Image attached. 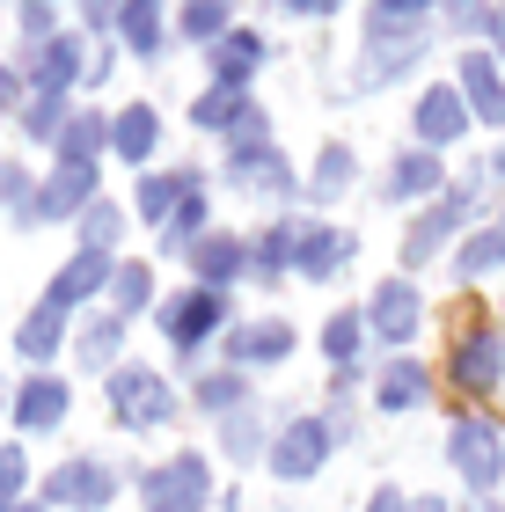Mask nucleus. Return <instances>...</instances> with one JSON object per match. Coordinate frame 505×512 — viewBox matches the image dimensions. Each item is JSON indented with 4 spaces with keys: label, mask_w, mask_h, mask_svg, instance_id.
<instances>
[{
    "label": "nucleus",
    "mask_w": 505,
    "mask_h": 512,
    "mask_svg": "<svg viewBox=\"0 0 505 512\" xmlns=\"http://www.w3.org/2000/svg\"><path fill=\"white\" fill-rule=\"evenodd\" d=\"M162 337H169V352H183V359H198L205 344H213L220 330H227V293H205V286H183V293H169L162 308Z\"/></svg>",
    "instance_id": "1"
},
{
    "label": "nucleus",
    "mask_w": 505,
    "mask_h": 512,
    "mask_svg": "<svg viewBox=\"0 0 505 512\" xmlns=\"http://www.w3.org/2000/svg\"><path fill=\"white\" fill-rule=\"evenodd\" d=\"M110 417H118L125 432H154L176 417V388L169 374H154V366H118L110 374Z\"/></svg>",
    "instance_id": "2"
},
{
    "label": "nucleus",
    "mask_w": 505,
    "mask_h": 512,
    "mask_svg": "<svg viewBox=\"0 0 505 512\" xmlns=\"http://www.w3.org/2000/svg\"><path fill=\"white\" fill-rule=\"evenodd\" d=\"M140 491H147V512H205L213 469H205V454H176V461H162V469L140 476Z\"/></svg>",
    "instance_id": "3"
},
{
    "label": "nucleus",
    "mask_w": 505,
    "mask_h": 512,
    "mask_svg": "<svg viewBox=\"0 0 505 512\" xmlns=\"http://www.w3.org/2000/svg\"><path fill=\"white\" fill-rule=\"evenodd\" d=\"M447 461L462 469L469 491H491V483L505 476V432L491 425V417H462V425L447 432Z\"/></svg>",
    "instance_id": "4"
},
{
    "label": "nucleus",
    "mask_w": 505,
    "mask_h": 512,
    "mask_svg": "<svg viewBox=\"0 0 505 512\" xmlns=\"http://www.w3.org/2000/svg\"><path fill=\"white\" fill-rule=\"evenodd\" d=\"M330 447H337L330 417H286V432L271 439V476H286V483H308V476H323Z\"/></svg>",
    "instance_id": "5"
},
{
    "label": "nucleus",
    "mask_w": 505,
    "mask_h": 512,
    "mask_svg": "<svg viewBox=\"0 0 505 512\" xmlns=\"http://www.w3.org/2000/svg\"><path fill=\"white\" fill-rule=\"evenodd\" d=\"M110 498H118V469H103V461H59L52 476H44V505L59 512H103Z\"/></svg>",
    "instance_id": "6"
},
{
    "label": "nucleus",
    "mask_w": 505,
    "mask_h": 512,
    "mask_svg": "<svg viewBox=\"0 0 505 512\" xmlns=\"http://www.w3.org/2000/svg\"><path fill=\"white\" fill-rule=\"evenodd\" d=\"M469 205H476V183H469V191H462V183H454L447 198H432L425 213L410 220V235H403V271L432 264V256L447 249V235H454V227H462V213H469Z\"/></svg>",
    "instance_id": "7"
},
{
    "label": "nucleus",
    "mask_w": 505,
    "mask_h": 512,
    "mask_svg": "<svg viewBox=\"0 0 505 512\" xmlns=\"http://www.w3.org/2000/svg\"><path fill=\"white\" fill-rule=\"evenodd\" d=\"M191 125L198 132H227V147H235V139H271L264 110L249 103L242 88H205V96L191 103Z\"/></svg>",
    "instance_id": "8"
},
{
    "label": "nucleus",
    "mask_w": 505,
    "mask_h": 512,
    "mask_svg": "<svg viewBox=\"0 0 505 512\" xmlns=\"http://www.w3.org/2000/svg\"><path fill=\"white\" fill-rule=\"evenodd\" d=\"M227 176H235V191H264V198L293 191V161L271 147V139H235V147H227Z\"/></svg>",
    "instance_id": "9"
},
{
    "label": "nucleus",
    "mask_w": 505,
    "mask_h": 512,
    "mask_svg": "<svg viewBox=\"0 0 505 512\" xmlns=\"http://www.w3.org/2000/svg\"><path fill=\"white\" fill-rule=\"evenodd\" d=\"M22 81H30V96H66L74 81H88V52L74 30H59L52 44H37L30 66H22Z\"/></svg>",
    "instance_id": "10"
},
{
    "label": "nucleus",
    "mask_w": 505,
    "mask_h": 512,
    "mask_svg": "<svg viewBox=\"0 0 505 512\" xmlns=\"http://www.w3.org/2000/svg\"><path fill=\"white\" fill-rule=\"evenodd\" d=\"M418 322H425V300H418L410 278H388V286L374 293V308H366V330H374L388 352H403V344L418 337Z\"/></svg>",
    "instance_id": "11"
},
{
    "label": "nucleus",
    "mask_w": 505,
    "mask_h": 512,
    "mask_svg": "<svg viewBox=\"0 0 505 512\" xmlns=\"http://www.w3.org/2000/svg\"><path fill=\"white\" fill-rule=\"evenodd\" d=\"M447 374H454V388H462V395H491L498 374H505V337H498V330H469V337H454Z\"/></svg>",
    "instance_id": "12"
},
{
    "label": "nucleus",
    "mask_w": 505,
    "mask_h": 512,
    "mask_svg": "<svg viewBox=\"0 0 505 512\" xmlns=\"http://www.w3.org/2000/svg\"><path fill=\"white\" fill-rule=\"evenodd\" d=\"M352 235L344 227H323V220H293V271L301 278H337L344 264H352Z\"/></svg>",
    "instance_id": "13"
},
{
    "label": "nucleus",
    "mask_w": 505,
    "mask_h": 512,
    "mask_svg": "<svg viewBox=\"0 0 505 512\" xmlns=\"http://www.w3.org/2000/svg\"><path fill=\"white\" fill-rule=\"evenodd\" d=\"M96 198H103L96 191V169H66V161H59V169L37 183V213L30 220H81Z\"/></svg>",
    "instance_id": "14"
},
{
    "label": "nucleus",
    "mask_w": 505,
    "mask_h": 512,
    "mask_svg": "<svg viewBox=\"0 0 505 512\" xmlns=\"http://www.w3.org/2000/svg\"><path fill=\"white\" fill-rule=\"evenodd\" d=\"M110 271H118V264H110L103 249H74V256L59 264V278H52V293H44V300H52L59 315H74L88 293H110Z\"/></svg>",
    "instance_id": "15"
},
{
    "label": "nucleus",
    "mask_w": 505,
    "mask_h": 512,
    "mask_svg": "<svg viewBox=\"0 0 505 512\" xmlns=\"http://www.w3.org/2000/svg\"><path fill=\"white\" fill-rule=\"evenodd\" d=\"M293 352V322H279V315H264V322H242V330H227V366H279Z\"/></svg>",
    "instance_id": "16"
},
{
    "label": "nucleus",
    "mask_w": 505,
    "mask_h": 512,
    "mask_svg": "<svg viewBox=\"0 0 505 512\" xmlns=\"http://www.w3.org/2000/svg\"><path fill=\"white\" fill-rule=\"evenodd\" d=\"M410 125H418V147H425V154H440L447 139H462V132H469L462 88H425V96H418V118H410Z\"/></svg>",
    "instance_id": "17"
},
{
    "label": "nucleus",
    "mask_w": 505,
    "mask_h": 512,
    "mask_svg": "<svg viewBox=\"0 0 505 512\" xmlns=\"http://www.w3.org/2000/svg\"><path fill=\"white\" fill-rule=\"evenodd\" d=\"M462 103H469V118H484V125H505V74L491 66V52H462Z\"/></svg>",
    "instance_id": "18"
},
{
    "label": "nucleus",
    "mask_w": 505,
    "mask_h": 512,
    "mask_svg": "<svg viewBox=\"0 0 505 512\" xmlns=\"http://www.w3.org/2000/svg\"><path fill=\"white\" fill-rule=\"evenodd\" d=\"M66 403H74V395H66V381L30 374V381L15 388V425H22V432H52V425H66Z\"/></svg>",
    "instance_id": "19"
},
{
    "label": "nucleus",
    "mask_w": 505,
    "mask_h": 512,
    "mask_svg": "<svg viewBox=\"0 0 505 512\" xmlns=\"http://www.w3.org/2000/svg\"><path fill=\"white\" fill-rule=\"evenodd\" d=\"M191 271H198L205 293H227V286L249 271V242H235V235H205V242L191 249Z\"/></svg>",
    "instance_id": "20"
},
{
    "label": "nucleus",
    "mask_w": 505,
    "mask_h": 512,
    "mask_svg": "<svg viewBox=\"0 0 505 512\" xmlns=\"http://www.w3.org/2000/svg\"><path fill=\"white\" fill-rule=\"evenodd\" d=\"M264 66V37L257 30H227L220 44H213V88H249V74Z\"/></svg>",
    "instance_id": "21"
},
{
    "label": "nucleus",
    "mask_w": 505,
    "mask_h": 512,
    "mask_svg": "<svg viewBox=\"0 0 505 512\" xmlns=\"http://www.w3.org/2000/svg\"><path fill=\"white\" fill-rule=\"evenodd\" d=\"M425 395H432V374H425V366L410 359V352H403V359H388V366H381V381H374V403H381V410H396V417H403V410H418Z\"/></svg>",
    "instance_id": "22"
},
{
    "label": "nucleus",
    "mask_w": 505,
    "mask_h": 512,
    "mask_svg": "<svg viewBox=\"0 0 505 512\" xmlns=\"http://www.w3.org/2000/svg\"><path fill=\"white\" fill-rule=\"evenodd\" d=\"M191 191H205V176H198V169L140 176V220H154V227H169V220H176V205L191 198Z\"/></svg>",
    "instance_id": "23"
},
{
    "label": "nucleus",
    "mask_w": 505,
    "mask_h": 512,
    "mask_svg": "<svg viewBox=\"0 0 505 512\" xmlns=\"http://www.w3.org/2000/svg\"><path fill=\"white\" fill-rule=\"evenodd\" d=\"M388 198H447V169H440V154H425V147L396 154V169H388Z\"/></svg>",
    "instance_id": "24"
},
{
    "label": "nucleus",
    "mask_w": 505,
    "mask_h": 512,
    "mask_svg": "<svg viewBox=\"0 0 505 512\" xmlns=\"http://www.w3.org/2000/svg\"><path fill=\"white\" fill-rule=\"evenodd\" d=\"M103 147H110V118H103V110H74L66 132H59V161H66V169H96Z\"/></svg>",
    "instance_id": "25"
},
{
    "label": "nucleus",
    "mask_w": 505,
    "mask_h": 512,
    "mask_svg": "<svg viewBox=\"0 0 505 512\" xmlns=\"http://www.w3.org/2000/svg\"><path fill=\"white\" fill-rule=\"evenodd\" d=\"M118 352H125V315H88L74 330V359L88 366V374H110Z\"/></svg>",
    "instance_id": "26"
},
{
    "label": "nucleus",
    "mask_w": 505,
    "mask_h": 512,
    "mask_svg": "<svg viewBox=\"0 0 505 512\" xmlns=\"http://www.w3.org/2000/svg\"><path fill=\"white\" fill-rule=\"evenodd\" d=\"M15 352L30 359V366H44L52 352H66V315L52 308V300H37V308L22 315V330H15Z\"/></svg>",
    "instance_id": "27"
},
{
    "label": "nucleus",
    "mask_w": 505,
    "mask_h": 512,
    "mask_svg": "<svg viewBox=\"0 0 505 512\" xmlns=\"http://www.w3.org/2000/svg\"><path fill=\"white\" fill-rule=\"evenodd\" d=\"M154 139H162V118H154L147 103H132V110H118V118H110V154L132 161V169L154 154Z\"/></svg>",
    "instance_id": "28"
},
{
    "label": "nucleus",
    "mask_w": 505,
    "mask_h": 512,
    "mask_svg": "<svg viewBox=\"0 0 505 512\" xmlns=\"http://www.w3.org/2000/svg\"><path fill=\"white\" fill-rule=\"evenodd\" d=\"M118 44L140 52V59L162 52V0H125V8H118Z\"/></svg>",
    "instance_id": "29"
},
{
    "label": "nucleus",
    "mask_w": 505,
    "mask_h": 512,
    "mask_svg": "<svg viewBox=\"0 0 505 512\" xmlns=\"http://www.w3.org/2000/svg\"><path fill=\"white\" fill-rule=\"evenodd\" d=\"M191 403H198V410H213L220 425H227L235 410H249V381L235 374V366H220V374H198V381H191Z\"/></svg>",
    "instance_id": "30"
},
{
    "label": "nucleus",
    "mask_w": 505,
    "mask_h": 512,
    "mask_svg": "<svg viewBox=\"0 0 505 512\" xmlns=\"http://www.w3.org/2000/svg\"><path fill=\"white\" fill-rule=\"evenodd\" d=\"M352 176H359V161H352V147H337V139H330V147L315 154L308 198H315V205H330V198H344V191H352Z\"/></svg>",
    "instance_id": "31"
},
{
    "label": "nucleus",
    "mask_w": 505,
    "mask_h": 512,
    "mask_svg": "<svg viewBox=\"0 0 505 512\" xmlns=\"http://www.w3.org/2000/svg\"><path fill=\"white\" fill-rule=\"evenodd\" d=\"M279 271H293V220L264 227V235L249 242V278H257V286H271Z\"/></svg>",
    "instance_id": "32"
},
{
    "label": "nucleus",
    "mask_w": 505,
    "mask_h": 512,
    "mask_svg": "<svg viewBox=\"0 0 505 512\" xmlns=\"http://www.w3.org/2000/svg\"><path fill=\"white\" fill-rule=\"evenodd\" d=\"M66 118H74V110H66V96H30L15 110V125H22V139H37V147H59V132H66Z\"/></svg>",
    "instance_id": "33"
},
{
    "label": "nucleus",
    "mask_w": 505,
    "mask_h": 512,
    "mask_svg": "<svg viewBox=\"0 0 505 512\" xmlns=\"http://www.w3.org/2000/svg\"><path fill=\"white\" fill-rule=\"evenodd\" d=\"M205 220H213V205H205V191H191L176 205V220L162 227V249H176V256H191L198 242H205Z\"/></svg>",
    "instance_id": "34"
},
{
    "label": "nucleus",
    "mask_w": 505,
    "mask_h": 512,
    "mask_svg": "<svg viewBox=\"0 0 505 512\" xmlns=\"http://www.w3.org/2000/svg\"><path fill=\"white\" fill-rule=\"evenodd\" d=\"M498 264H505V227H476V235L454 249V271H462V278H484Z\"/></svg>",
    "instance_id": "35"
},
{
    "label": "nucleus",
    "mask_w": 505,
    "mask_h": 512,
    "mask_svg": "<svg viewBox=\"0 0 505 512\" xmlns=\"http://www.w3.org/2000/svg\"><path fill=\"white\" fill-rule=\"evenodd\" d=\"M359 337H366V315H330L323 322V352H330L337 374H352V366H359Z\"/></svg>",
    "instance_id": "36"
},
{
    "label": "nucleus",
    "mask_w": 505,
    "mask_h": 512,
    "mask_svg": "<svg viewBox=\"0 0 505 512\" xmlns=\"http://www.w3.org/2000/svg\"><path fill=\"white\" fill-rule=\"evenodd\" d=\"M183 37L191 44H220L227 30H235V15H227V0H191V8H183V22H176Z\"/></svg>",
    "instance_id": "37"
},
{
    "label": "nucleus",
    "mask_w": 505,
    "mask_h": 512,
    "mask_svg": "<svg viewBox=\"0 0 505 512\" xmlns=\"http://www.w3.org/2000/svg\"><path fill=\"white\" fill-rule=\"evenodd\" d=\"M118 235H125V205H110V198H96V205H88V213H81V249H118Z\"/></svg>",
    "instance_id": "38"
},
{
    "label": "nucleus",
    "mask_w": 505,
    "mask_h": 512,
    "mask_svg": "<svg viewBox=\"0 0 505 512\" xmlns=\"http://www.w3.org/2000/svg\"><path fill=\"white\" fill-rule=\"evenodd\" d=\"M110 293H118V315L154 308V271L147 264H118V271H110Z\"/></svg>",
    "instance_id": "39"
},
{
    "label": "nucleus",
    "mask_w": 505,
    "mask_h": 512,
    "mask_svg": "<svg viewBox=\"0 0 505 512\" xmlns=\"http://www.w3.org/2000/svg\"><path fill=\"white\" fill-rule=\"evenodd\" d=\"M0 205H8L15 220L37 213V183H30V169H22V161H0Z\"/></svg>",
    "instance_id": "40"
},
{
    "label": "nucleus",
    "mask_w": 505,
    "mask_h": 512,
    "mask_svg": "<svg viewBox=\"0 0 505 512\" xmlns=\"http://www.w3.org/2000/svg\"><path fill=\"white\" fill-rule=\"evenodd\" d=\"M220 439H227V461H249V454L264 447V432H257V410H235V417L220 425Z\"/></svg>",
    "instance_id": "41"
},
{
    "label": "nucleus",
    "mask_w": 505,
    "mask_h": 512,
    "mask_svg": "<svg viewBox=\"0 0 505 512\" xmlns=\"http://www.w3.org/2000/svg\"><path fill=\"white\" fill-rule=\"evenodd\" d=\"M22 483H30V461H22V447H0V512L22 505Z\"/></svg>",
    "instance_id": "42"
},
{
    "label": "nucleus",
    "mask_w": 505,
    "mask_h": 512,
    "mask_svg": "<svg viewBox=\"0 0 505 512\" xmlns=\"http://www.w3.org/2000/svg\"><path fill=\"white\" fill-rule=\"evenodd\" d=\"M22 37H30V52H37V44H52L59 37V15L44 8V0H30V8H22Z\"/></svg>",
    "instance_id": "43"
},
{
    "label": "nucleus",
    "mask_w": 505,
    "mask_h": 512,
    "mask_svg": "<svg viewBox=\"0 0 505 512\" xmlns=\"http://www.w3.org/2000/svg\"><path fill=\"white\" fill-rule=\"evenodd\" d=\"M81 22H88V30H103V37H118V8H110V0H88Z\"/></svg>",
    "instance_id": "44"
},
{
    "label": "nucleus",
    "mask_w": 505,
    "mask_h": 512,
    "mask_svg": "<svg viewBox=\"0 0 505 512\" xmlns=\"http://www.w3.org/2000/svg\"><path fill=\"white\" fill-rule=\"evenodd\" d=\"M366 512H410V498L396 491V483H381V491H374V498H366Z\"/></svg>",
    "instance_id": "45"
},
{
    "label": "nucleus",
    "mask_w": 505,
    "mask_h": 512,
    "mask_svg": "<svg viewBox=\"0 0 505 512\" xmlns=\"http://www.w3.org/2000/svg\"><path fill=\"white\" fill-rule=\"evenodd\" d=\"M15 103H22V74H15V66H0V118H8Z\"/></svg>",
    "instance_id": "46"
},
{
    "label": "nucleus",
    "mask_w": 505,
    "mask_h": 512,
    "mask_svg": "<svg viewBox=\"0 0 505 512\" xmlns=\"http://www.w3.org/2000/svg\"><path fill=\"white\" fill-rule=\"evenodd\" d=\"M410 512H447V498H410Z\"/></svg>",
    "instance_id": "47"
},
{
    "label": "nucleus",
    "mask_w": 505,
    "mask_h": 512,
    "mask_svg": "<svg viewBox=\"0 0 505 512\" xmlns=\"http://www.w3.org/2000/svg\"><path fill=\"white\" fill-rule=\"evenodd\" d=\"M491 176H505V147H498V161H491Z\"/></svg>",
    "instance_id": "48"
},
{
    "label": "nucleus",
    "mask_w": 505,
    "mask_h": 512,
    "mask_svg": "<svg viewBox=\"0 0 505 512\" xmlns=\"http://www.w3.org/2000/svg\"><path fill=\"white\" fill-rule=\"evenodd\" d=\"M15 512H52V505H15Z\"/></svg>",
    "instance_id": "49"
},
{
    "label": "nucleus",
    "mask_w": 505,
    "mask_h": 512,
    "mask_svg": "<svg viewBox=\"0 0 505 512\" xmlns=\"http://www.w3.org/2000/svg\"><path fill=\"white\" fill-rule=\"evenodd\" d=\"M498 44H505V15H498Z\"/></svg>",
    "instance_id": "50"
},
{
    "label": "nucleus",
    "mask_w": 505,
    "mask_h": 512,
    "mask_svg": "<svg viewBox=\"0 0 505 512\" xmlns=\"http://www.w3.org/2000/svg\"><path fill=\"white\" fill-rule=\"evenodd\" d=\"M498 227H505V220H498Z\"/></svg>",
    "instance_id": "51"
},
{
    "label": "nucleus",
    "mask_w": 505,
    "mask_h": 512,
    "mask_svg": "<svg viewBox=\"0 0 505 512\" xmlns=\"http://www.w3.org/2000/svg\"><path fill=\"white\" fill-rule=\"evenodd\" d=\"M498 512H505V505H498Z\"/></svg>",
    "instance_id": "52"
}]
</instances>
